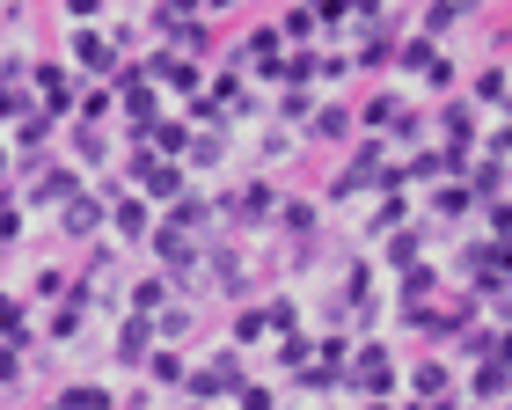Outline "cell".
<instances>
[{
    "label": "cell",
    "instance_id": "44",
    "mask_svg": "<svg viewBox=\"0 0 512 410\" xmlns=\"http://www.w3.org/2000/svg\"><path fill=\"white\" fill-rule=\"evenodd\" d=\"M403 264H417V235H395L388 242V271H403Z\"/></svg>",
    "mask_w": 512,
    "mask_h": 410
},
{
    "label": "cell",
    "instance_id": "2",
    "mask_svg": "<svg viewBox=\"0 0 512 410\" xmlns=\"http://www.w3.org/2000/svg\"><path fill=\"white\" fill-rule=\"evenodd\" d=\"M242 352H213V359H205V367H191V374H183V389H191L198 403H235V389H242Z\"/></svg>",
    "mask_w": 512,
    "mask_h": 410
},
{
    "label": "cell",
    "instance_id": "49",
    "mask_svg": "<svg viewBox=\"0 0 512 410\" xmlns=\"http://www.w3.org/2000/svg\"><path fill=\"white\" fill-rule=\"evenodd\" d=\"M461 8H491V0H461Z\"/></svg>",
    "mask_w": 512,
    "mask_h": 410
},
{
    "label": "cell",
    "instance_id": "1",
    "mask_svg": "<svg viewBox=\"0 0 512 410\" xmlns=\"http://www.w3.org/2000/svg\"><path fill=\"white\" fill-rule=\"evenodd\" d=\"M154 257H161V271H169V286H183L198 271V257H205V242L191 235V227H176V220H154Z\"/></svg>",
    "mask_w": 512,
    "mask_h": 410
},
{
    "label": "cell",
    "instance_id": "42",
    "mask_svg": "<svg viewBox=\"0 0 512 410\" xmlns=\"http://www.w3.org/2000/svg\"><path fill=\"white\" fill-rule=\"evenodd\" d=\"M0 389H22V345H0Z\"/></svg>",
    "mask_w": 512,
    "mask_h": 410
},
{
    "label": "cell",
    "instance_id": "47",
    "mask_svg": "<svg viewBox=\"0 0 512 410\" xmlns=\"http://www.w3.org/2000/svg\"><path fill=\"white\" fill-rule=\"evenodd\" d=\"M454 403H461V396H447V403H403V410H454Z\"/></svg>",
    "mask_w": 512,
    "mask_h": 410
},
{
    "label": "cell",
    "instance_id": "13",
    "mask_svg": "<svg viewBox=\"0 0 512 410\" xmlns=\"http://www.w3.org/2000/svg\"><path fill=\"white\" fill-rule=\"evenodd\" d=\"M498 396H512V359L505 352H491L476 367V381H469V403H498Z\"/></svg>",
    "mask_w": 512,
    "mask_h": 410
},
{
    "label": "cell",
    "instance_id": "5",
    "mask_svg": "<svg viewBox=\"0 0 512 410\" xmlns=\"http://www.w3.org/2000/svg\"><path fill=\"white\" fill-rule=\"evenodd\" d=\"M220 220H235V227H271V220H278V191H271V184L227 191V198H220Z\"/></svg>",
    "mask_w": 512,
    "mask_h": 410
},
{
    "label": "cell",
    "instance_id": "35",
    "mask_svg": "<svg viewBox=\"0 0 512 410\" xmlns=\"http://www.w3.org/2000/svg\"><path fill=\"white\" fill-rule=\"evenodd\" d=\"M256 337H271V308H242L235 315V345H256Z\"/></svg>",
    "mask_w": 512,
    "mask_h": 410
},
{
    "label": "cell",
    "instance_id": "16",
    "mask_svg": "<svg viewBox=\"0 0 512 410\" xmlns=\"http://www.w3.org/2000/svg\"><path fill=\"white\" fill-rule=\"evenodd\" d=\"M403 118H410V103L395 96V88H388V96H366V103H359V125H366V132H388V125H403Z\"/></svg>",
    "mask_w": 512,
    "mask_h": 410
},
{
    "label": "cell",
    "instance_id": "9",
    "mask_svg": "<svg viewBox=\"0 0 512 410\" xmlns=\"http://www.w3.org/2000/svg\"><path fill=\"white\" fill-rule=\"evenodd\" d=\"M154 345H161V337H154V315L125 308V323H118V367H147Z\"/></svg>",
    "mask_w": 512,
    "mask_h": 410
},
{
    "label": "cell",
    "instance_id": "38",
    "mask_svg": "<svg viewBox=\"0 0 512 410\" xmlns=\"http://www.w3.org/2000/svg\"><path fill=\"white\" fill-rule=\"evenodd\" d=\"M483 227H491V242L512 235V198H483Z\"/></svg>",
    "mask_w": 512,
    "mask_h": 410
},
{
    "label": "cell",
    "instance_id": "51",
    "mask_svg": "<svg viewBox=\"0 0 512 410\" xmlns=\"http://www.w3.org/2000/svg\"><path fill=\"white\" fill-rule=\"evenodd\" d=\"M454 410H483V403H454Z\"/></svg>",
    "mask_w": 512,
    "mask_h": 410
},
{
    "label": "cell",
    "instance_id": "18",
    "mask_svg": "<svg viewBox=\"0 0 512 410\" xmlns=\"http://www.w3.org/2000/svg\"><path fill=\"white\" fill-rule=\"evenodd\" d=\"M183 374H191V367H183L176 345H154L147 352V381H154V389H183Z\"/></svg>",
    "mask_w": 512,
    "mask_h": 410
},
{
    "label": "cell",
    "instance_id": "21",
    "mask_svg": "<svg viewBox=\"0 0 512 410\" xmlns=\"http://www.w3.org/2000/svg\"><path fill=\"white\" fill-rule=\"evenodd\" d=\"M147 147L161 154V162H183V147H191V125H183V118H161V125L147 132Z\"/></svg>",
    "mask_w": 512,
    "mask_h": 410
},
{
    "label": "cell",
    "instance_id": "36",
    "mask_svg": "<svg viewBox=\"0 0 512 410\" xmlns=\"http://www.w3.org/2000/svg\"><path fill=\"white\" fill-rule=\"evenodd\" d=\"M30 88H22V81H8V74H0V118H30Z\"/></svg>",
    "mask_w": 512,
    "mask_h": 410
},
{
    "label": "cell",
    "instance_id": "8",
    "mask_svg": "<svg viewBox=\"0 0 512 410\" xmlns=\"http://www.w3.org/2000/svg\"><path fill=\"white\" fill-rule=\"evenodd\" d=\"M59 227H66V235H74V242H96L103 227H110V205H103L96 191H74V198L59 205Z\"/></svg>",
    "mask_w": 512,
    "mask_h": 410
},
{
    "label": "cell",
    "instance_id": "39",
    "mask_svg": "<svg viewBox=\"0 0 512 410\" xmlns=\"http://www.w3.org/2000/svg\"><path fill=\"white\" fill-rule=\"evenodd\" d=\"M278 118H315V88H286V96H278Z\"/></svg>",
    "mask_w": 512,
    "mask_h": 410
},
{
    "label": "cell",
    "instance_id": "28",
    "mask_svg": "<svg viewBox=\"0 0 512 410\" xmlns=\"http://www.w3.org/2000/svg\"><path fill=\"white\" fill-rule=\"evenodd\" d=\"M59 410H118V396L96 381H74V389H59Z\"/></svg>",
    "mask_w": 512,
    "mask_h": 410
},
{
    "label": "cell",
    "instance_id": "22",
    "mask_svg": "<svg viewBox=\"0 0 512 410\" xmlns=\"http://www.w3.org/2000/svg\"><path fill=\"white\" fill-rule=\"evenodd\" d=\"M432 213H439V220H461V213H476V191L461 184V176H447V184L432 191Z\"/></svg>",
    "mask_w": 512,
    "mask_h": 410
},
{
    "label": "cell",
    "instance_id": "48",
    "mask_svg": "<svg viewBox=\"0 0 512 410\" xmlns=\"http://www.w3.org/2000/svg\"><path fill=\"white\" fill-rule=\"evenodd\" d=\"M227 8H235V0H205V15H227Z\"/></svg>",
    "mask_w": 512,
    "mask_h": 410
},
{
    "label": "cell",
    "instance_id": "50",
    "mask_svg": "<svg viewBox=\"0 0 512 410\" xmlns=\"http://www.w3.org/2000/svg\"><path fill=\"white\" fill-rule=\"evenodd\" d=\"M366 410H395V403H366Z\"/></svg>",
    "mask_w": 512,
    "mask_h": 410
},
{
    "label": "cell",
    "instance_id": "40",
    "mask_svg": "<svg viewBox=\"0 0 512 410\" xmlns=\"http://www.w3.org/2000/svg\"><path fill=\"white\" fill-rule=\"evenodd\" d=\"M66 293H74V286H66V271L44 264V271H37V301H66Z\"/></svg>",
    "mask_w": 512,
    "mask_h": 410
},
{
    "label": "cell",
    "instance_id": "10",
    "mask_svg": "<svg viewBox=\"0 0 512 410\" xmlns=\"http://www.w3.org/2000/svg\"><path fill=\"white\" fill-rule=\"evenodd\" d=\"M352 132H359V118H352L344 103H315V118H308V140H315V147H344Z\"/></svg>",
    "mask_w": 512,
    "mask_h": 410
},
{
    "label": "cell",
    "instance_id": "7",
    "mask_svg": "<svg viewBox=\"0 0 512 410\" xmlns=\"http://www.w3.org/2000/svg\"><path fill=\"white\" fill-rule=\"evenodd\" d=\"M110 235H118V242H147L154 235V198H139L125 184L118 198H110Z\"/></svg>",
    "mask_w": 512,
    "mask_h": 410
},
{
    "label": "cell",
    "instance_id": "15",
    "mask_svg": "<svg viewBox=\"0 0 512 410\" xmlns=\"http://www.w3.org/2000/svg\"><path fill=\"white\" fill-rule=\"evenodd\" d=\"M183 162H191V169H220V162H227V125H205V132H191Z\"/></svg>",
    "mask_w": 512,
    "mask_h": 410
},
{
    "label": "cell",
    "instance_id": "34",
    "mask_svg": "<svg viewBox=\"0 0 512 410\" xmlns=\"http://www.w3.org/2000/svg\"><path fill=\"white\" fill-rule=\"evenodd\" d=\"M461 15H469L461 0H432V8H425V37H439V44H447V30H454Z\"/></svg>",
    "mask_w": 512,
    "mask_h": 410
},
{
    "label": "cell",
    "instance_id": "6",
    "mask_svg": "<svg viewBox=\"0 0 512 410\" xmlns=\"http://www.w3.org/2000/svg\"><path fill=\"white\" fill-rule=\"evenodd\" d=\"M66 59H74L81 74H118V44H110V30H96V22H81V30L66 37Z\"/></svg>",
    "mask_w": 512,
    "mask_h": 410
},
{
    "label": "cell",
    "instance_id": "19",
    "mask_svg": "<svg viewBox=\"0 0 512 410\" xmlns=\"http://www.w3.org/2000/svg\"><path fill=\"white\" fill-rule=\"evenodd\" d=\"M469 103H491V110H512V74L505 66H483L476 88H469Z\"/></svg>",
    "mask_w": 512,
    "mask_h": 410
},
{
    "label": "cell",
    "instance_id": "24",
    "mask_svg": "<svg viewBox=\"0 0 512 410\" xmlns=\"http://www.w3.org/2000/svg\"><path fill=\"white\" fill-rule=\"evenodd\" d=\"M315 198H278V227H286V235H300V242H308L315 235Z\"/></svg>",
    "mask_w": 512,
    "mask_h": 410
},
{
    "label": "cell",
    "instance_id": "30",
    "mask_svg": "<svg viewBox=\"0 0 512 410\" xmlns=\"http://www.w3.org/2000/svg\"><path fill=\"white\" fill-rule=\"evenodd\" d=\"M381 66H395V37L381 30V22H374V37L359 44V74H381Z\"/></svg>",
    "mask_w": 512,
    "mask_h": 410
},
{
    "label": "cell",
    "instance_id": "41",
    "mask_svg": "<svg viewBox=\"0 0 512 410\" xmlns=\"http://www.w3.org/2000/svg\"><path fill=\"white\" fill-rule=\"evenodd\" d=\"M235 410H278V396L264 389V381H242V389H235Z\"/></svg>",
    "mask_w": 512,
    "mask_h": 410
},
{
    "label": "cell",
    "instance_id": "45",
    "mask_svg": "<svg viewBox=\"0 0 512 410\" xmlns=\"http://www.w3.org/2000/svg\"><path fill=\"white\" fill-rule=\"evenodd\" d=\"M483 154H491V162H512V125H498L491 140H483Z\"/></svg>",
    "mask_w": 512,
    "mask_h": 410
},
{
    "label": "cell",
    "instance_id": "46",
    "mask_svg": "<svg viewBox=\"0 0 512 410\" xmlns=\"http://www.w3.org/2000/svg\"><path fill=\"white\" fill-rule=\"evenodd\" d=\"M66 15H74V22H96V15H103V0H66Z\"/></svg>",
    "mask_w": 512,
    "mask_h": 410
},
{
    "label": "cell",
    "instance_id": "20",
    "mask_svg": "<svg viewBox=\"0 0 512 410\" xmlns=\"http://www.w3.org/2000/svg\"><path fill=\"white\" fill-rule=\"evenodd\" d=\"M110 110H118V88H103V81H81V103H74V118H81V125H103Z\"/></svg>",
    "mask_w": 512,
    "mask_h": 410
},
{
    "label": "cell",
    "instance_id": "11",
    "mask_svg": "<svg viewBox=\"0 0 512 410\" xmlns=\"http://www.w3.org/2000/svg\"><path fill=\"white\" fill-rule=\"evenodd\" d=\"M410 396H417V403H447V396H461V389H454V367H447V359H417Z\"/></svg>",
    "mask_w": 512,
    "mask_h": 410
},
{
    "label": "cell",
    "instance_id": "33",
    "mask_svg": "<svg viewBox=\"0 0 512 410\" xmlns=\"http://www.w3.org/2000/svg\"><path fill=\"white\" fill-rule=\"evenodd\" d=\"M308 359H315V337H300V330H278V367H308Z\"/></svg>",
    "mask_w": 512,
    "mask_h": 410
},
{
    "label": "cell",
    "instance_id": "31",
    "mask_svg": "<svg viewBox=\"0 0 512 410\" xmlns=\"http://www.w3.org/2000/svg\"><path fill=\"white\" fill-rule=\"evenodd\" d=\"M191 323H198V315L169 301V308H161V315H154V337H161V345H183V337H191Z\"/></svg>",
    "mask_w": 512,
    "mask_h": 410
},
{
    "label": "cell",
    "instance_id": "27",
    "mask_svg": "<svg viewBox=\"0 0 512 410\" xmlns=\"http://www.w3.org/2000/svg\"><path fill=\"white\" fill-rule=\"evenodd\" d=\"M461 184L476 191V205H483V198H505V162H491V154H483V162H476L469 176H461Z\"/></svg>",
    "mask_w": 512,
    "mask_h": 410
},
{
    "label": "cell",
    "instance_id": "52",
    "mask_svg": "<svg viewBox=\"0 0 512 410\" xmlns=\"http://www.w3.org/2000/svg\"><path fill=\"white\" fill-rule=\"evenodd\" d=\"M52 410H59V403H52Z\"/></svg>",
    "mask_w": 512,
    "mask_h": 410
},
{
    "label": "cell",
    "instance_id": "32",
    "mask_svg": "<svg viewBox=\"0 0 512 410\" xmlns=\"http://www.w3.org/2000/svg\"><path fill=\"white\" fill-rule=\"evenodd\" d=\"M395 279H403V308H410V301H425V293L439 286V264H403Z\"/></svg>",
    "mask_w": 512,
    "mask_h": 410
},
{
    "label": "cell",
    "instance_id": "37",
    "mask_svg": "<svg viewBox=\"0 0 512 410\" xmlns=\"http://www.w3.org/2000/svg\"><path fill=\"white\" fill-rule=\"evenodd\" d=\"M425 88H439V96H454V88H461V66H454L447 52H439V59L425 66Z\"/></svg>",
    "mask_w": 512,
    "mask_h": 410
},
{
    "label": "cell",
    "instance_id": "3",
    "mask_svg": "<svg viewBox=\"0 0 512 410\" xmlns=\"http://www.w3.org/2000/svg\"><path fill=\"white\" fill-rule=\"evenodd\" d=\"M344 389L388 403V396H395V359H388L381 345H359V352H352V367H344Z\"/></svg>",
    "mask_w": 512,
    "mask_h": 410
},
{
    "label": "cell",
    "instance_id": "12",
    "mask_svg": "<svg viewBox=\"0 0 512 410\" xmlns=\"http://www.w3.org/2000/svg\"><path fill=\"white\" fill-rule=\"evenodd\" d=\"M439 132H447V147H476V103L469 96H439Z\"/></svg>",
    "mask_w": 512,
    "mask_h": 410
},
{
    "label": "cell",
    "instance_id": "26",
    "mask_svg": "<svg viewBox=\"0 0 512 410\" xmlns=\"http://www.w3.org/2000/svg\"><path fill=\"white\" fill-rule=\"evenodd\" d=\"M132 308H139V315H161V308H169V271H147V279H132Z\"/></svg>",
    "mask_w": 512,
    "mask_h": 410
},
{
    "label": "cell",
    "instance_id": "14",
    "mask_svg": "<svg viewBox=\"0 0 512 410\" xmlns=\"http://www.w3.org/2000/svg\"><path fill=\"white\" fill-rule=\"evenodd\" d=\"M74 191H88L81 184V169H37V184H30V205H66V198H74Z\"/></svg>",
    "mask_w": 512,
    "mask_h": 410
},
{
    "label": "cell",
    "instance_id": "43",
    "mask_svg": "<svg viewBox=\"0 0 512 410\" xmlns=\"http://www.w3.org/2000/svg\"><path fill=\"white\" fill-rule=\"evenodd\" d=\"M256 154H264V162H286V154H293V132H278V125H271V132H264V147H256Z\"/></svg>",
    "mask_w": 512,
    "mask_h": 410
},
{
    "label": "cell",
    "instance_id": "25",
    "mask_svg": "<svg viewBox=\"0 0 512 410\" xmlns=\"http://www.w3.org/2000/svg\"><path fill=\"white\" fill-rule=\"evenodd\" d=\"M439 59V37H425V30H417V37H403V44H395V66H403V74H425V66Z\"/></svg>",
    "mask_w": 512,
    "mask_h": 410
},
{
    "label": "cell",
    "instance_id": "29",
    "mask_svg": "<svg viewBox=\"0 0 512 410\" xmlns=\"http://www.w3.org/2000/svg\"><path fill=\"white\" fill-rule=\"evenodd\" d=\"M278 37H286V44H315V37H322V22H315V8H308V0H300V8H286Z\"/></svg>",
    "mask_w": 512,
    "mask_h": 410
},
{
    "label": "cell",
    "instance_id": "23",
    "mask_svg": "<svg viewBox=\"0 0 512 410\" xmlns=\"http://www.w3.org/2000/svg\"><path fill=\"white\" fill-rule=\"evenodd\" d=\"M74 162H81V169H103V162H110L103 125H81V118H74Z\"/></svg>",
    "mask_w": 512,
    "mask_h": 410
},
{
    "label": "cell",
    "instance_id": "17",
    "mask_svg": "<svg viewBox=\"0 0 512 410\" xmlns=\"http://www.w3.org/2000/svg\"><path fill=\"white\" fill-rule=\"evenodd\" d=\"M30 301H15V293H0V345H30Z\"/></svg>",
    "mask_w": 512,
    "mask_h": 410
},
{
    "label": "cell",
    "instance_id": "4",
    "mask_svg": "<svg viewBox=\"0 0 512 410\" xmlns=\"http://www.w3.org/2000/svg\"><path fill=\"white\" fill-rule=\"evenodd\" d=\"M30 81H37V110H44V118H66V110L81 103L74 96V66H66V59H37Z\"/></svg>",
    "mask_w": 512,
    "mask_h": 410
}]
</instances>
